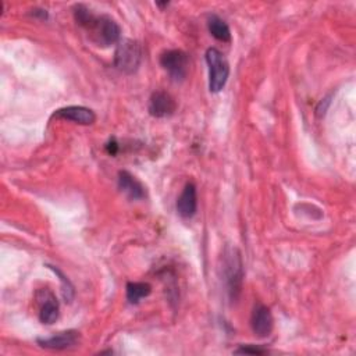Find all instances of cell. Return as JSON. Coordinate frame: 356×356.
I'll list each match as a JSON object with an SVG mask.
<instances>
[{
	"label": "cell",
	"mask_w": 356,
	"mask_h": 356,
	"mask_svg": "<svg viewBox=\"0 0 356 356\" xmlns=\"http://www.w3.org/2000/svg\"><path fill=\"white\" fill-rule=\"evenodd\" d=\"M198 209V194L194 183H188L177 201V212L183 219H192Z\"/></svg>",
	"instance_id": "obj_11"
},
{
	"label": "cell",
	"mask_w": 356,
	"mask_h": 356,
	"mask_svg": "<svg viewBox=\"0 0 356 356\" xmlns=\"http://www.w3.org/2000/svg\"><path fill=\"white\" fill-rule=\"evenodd\" d=\"M119 188L130 198V199H144L146 198V188L142 186L141 181L128 172V171H120L119 172Z\"/></svg>",
	"instance_id": "obj_12"
},
{
	"label": "cell",
	"mask_w": 356,
	"mask_h": 356,
	"mask_svg": "<svg viewBox=\"0 0 356 356\" xmlns=\"http://www.w3.org/2000/svg\"><path fill=\"white\" fill-rule=\"evenodd\" d=\"M53 117L68 120V121H74V123L82 124V126H91L97 120V116H95L94 110L88 109V108H83V106L61 108V109H59V110H56L53 113Z\"/></svg>",
	"instance_id": "obj_10"
},
{
	"label": "cell",
	"mask_w": 356,
	"mask_h": 356,
	"mask_svg": "<svg viewBox=\"0 0 356 356\" xmlns=\"http://www.w3.org/2000/svg\"><path fill=\"white\" fill-rule=\"evenodd\" d=\"M177 109L174 98L166 91H156L149 99V113L156 119L171 116Z\"/></svg>",
	"instance_id": "obj_8"
},
{
	"label": "cell",
	"mask_w": 356,
	"mask_h": 356,
	"mask_svg": "<svg viewBox=\"0 0 356 356\" xmlns=\"http://www.w3.org/2000/svg\"><path fill=\"white\" fill-rule=\"evenodd\" d=\"M37 299L39 304V320L43 324H53L59 319V301L55 294L49 290H41L37 294Z\"/></svg>",
	"instance_id": "obj_7"
},
{
	"label": "cell",
	"mask_w": 356,
	"mask_h": 356,
	"mask_svg": "<svg viewBox=\"0 0 356 356\" xmlns=\"http://www.w3.org/2000/svg\"><path fill=\"white\" fill-rule=\"evenodd\" d=\"M142 46L139 42L126 39L119 43L115 53V66L124 74H134L142 61Z\"/></svg>",
	"instance_id": "obj_4"
},
{
	"label": "cell",
	"mask_w": 356,
	"mask_h": 356,
	"mask_svg": "<svg viewBox=\"0 0 356 356\" xmlns=\"http://www.w3.org/2000/svg\"><path fill=\"white\" fill-rule=\"evenodd\" d=\"M79 342V333L75 330H67L57 333L49 338H38V344L45 349L63 350L74 348Z\"/></svg>",
	"instance_id": "obj_9"
},
{
	"label": "cell",
	"mask_w": 356,
	"mask_h": 356,
	"mask_svg": "<svg viewBox=\"0 0 356 356\" xmlns=\"http://www.w3.org/2000/svg\"><path fill=\"white\" fill-rule=\"evenodd\" d=\"M250 326H252V331L255 333V335H257L260 338L269 337L275 327V320H273V315H272L270 309L261 304H257L253 308V312L250 316Z\"/></svg>",
	"instance_id": "obj_6"
},
{
	"label": "cell",
	"mask_w": 356,
	"mask_h": 356,
	"mask_svg": "<svg viewBox=\"0 0 356 356\" xmlns=\"http://www.w3.org/2000/svg\"><path fill=\"white\" fill-rule=\"evenodd\" d=\"M223 277L231 301H237L242 291L244 263L241 252L234 246H227L223 253Z\"/></svg>",
	"instance_id": "obj_1"
},
{
	"label": "cell",
	"mask_w": 356,
	"mask_h": 356,
	"mask_svg": "<svg viewBox=\"0 0 356 356\" xmlns=\"http://www.w3.org/2000/svg\"><path fill=\"white\" fill-rule=\"evenodd\" d=\"M86 30L91 32L92 39L103 48L117 43L121 35L120 26L109 16H95Z\"/></svg>",
	"instance_id": "obj_3"
},
{
	"label": "cell",
	"mask_w": 356,
	"mask_h": 356,
	"mask_svg": "<svg viewBox=\"0 0 356 356\" xmlns=\"http://www.w3.org/2000/svg\"><path fill=\"white\" fill-rule=\"evenodd\" d=\"M48 267H49L50 270H53L55 275L60 279V281H61V288H63L61 291H63V297H64L66 302H71L72 298H74V286H72L71 281L64 276V273L57 269V267H55V266H48Z\"/></svg>",
	"instance_id": "obj_15"
},
{
	"label": "cell",
	"mask_w": 356,
	"mask_h": 356,
	"mask_svg": "<svg viewBox=\"0 0 356 356\" xmlns=\"http://www.w3.org/2000/svg\"><path fill=\"white\" fill-rule=\"evenodd\" d=\"M152 287L148 283H128L127 284V301L131 305H137L141 299L149 297Z\"/></svg>",
	"instance_id": "obj_14"
},
{
	"label": "cell",
	"mask_w": 356,
	"mask_h": 356,
	"mask_svg": "<svg viewBox=\"0 0 356 356\" xmlns=\"http://www.w3.org/2000/svg\"><path fill=\"white\" fill-rule=\"evenodd\" d=\"M32 16L41 17L42 20H46V19H48V12L43 10V9H34V10H32Z\"/></svg>",
	"instance_id": "obj_17"
},
{
	"label": "cell",
	"mask_w": 356,
	"mask_h": 356,
	"mask_svg": "<svg viewBox=\"0 0 356 356\" xmlns=\"http://www.w3.org/2000/svg\"><path fill=\"white\" fill-rule=\"evenodd\" d=\"M269 350L260 345H242L234 350V353L237 355H264Z\"/></svg>",
	"instance_id": "obj_16"
},
{
	"label": "cell",
	"mask_w": 356,
	"mask_h": 356,
	"mask_svg": "<svg viewBox=\"0 0 356 356\" xmlns=\"http://www.w3.org/2000/svg\"><path fill=\"white\" fill-rule=\"evenodd\" d=\"M117 150H119V145H117L115 141H110V142L108 144V152H109L110 155H116Z\"/></svg>",
	"instance_id": "obj_18"
},
{
	"label": "cell",
	"mask_w": 356,
	"mask_h": 356,
	"mask_svg": "<svg viewBox=\"0 0 356 356\" xmlns=\"http://www.w3.org/2000/svg\"><path fill=\"white\" fill-rule=\"evenodd\" d=\"M208 28L213 38L220 42H230L231 41V30L228 24L216 14L209 16L208 19Z\"/></svg>",
	"instance_id": "obj_13"
},
{
	"label": "cell",
	"mask_w": 356,
	"mask_h": 356,
	"mask_svg": "<svg viewBox=\"0 0 356 356\" xmlns=\"http://www.w3.org/2000/svg\"><path fill=\"white\" fill-rule=\"evenodd\" d=\"M160 64L174 81H183L188 74L190 59L186 52L172 49L160 56Z\"/></svg>",
	"instance_id": "obj_5"
},
{
	"label": "cell",
	"mask_w": 356,
	"mask_h": 356,
	"mask_svg": "<svg viewBox=\"0 0 356 356\" xmlns=\"http://www.w3.org/2000/svg\"><path fill=\"white\" fill-rule=\"evenodd\" d=\"M206 63L209 67V89L213 94L221 92L230 75V67L220 50L210 48L206 52Z\"/></svg>",
	"instance_id": "obj_2"
}]
</instances>
